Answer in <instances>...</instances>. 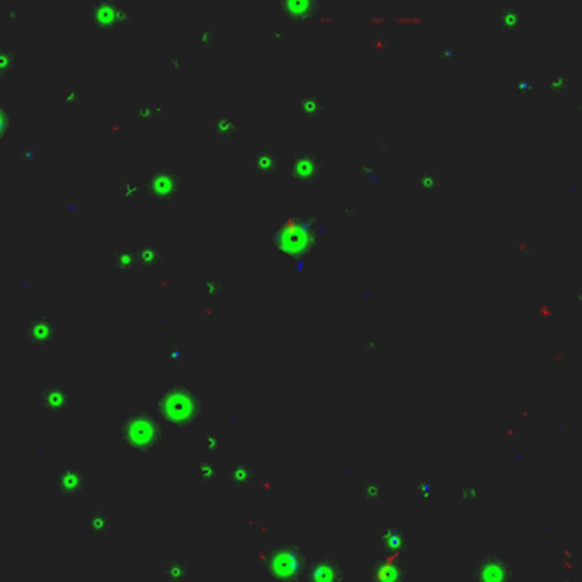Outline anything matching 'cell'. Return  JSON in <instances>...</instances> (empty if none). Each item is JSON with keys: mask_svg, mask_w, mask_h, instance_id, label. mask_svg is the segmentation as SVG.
I'll use <instances>...</instances> for the list:
<instances>
[{"mask_svg": "<svg viewBox=\"0 0 582 582\" xmlns=\"http://www.w3.org/2000/svg\"><path fill=\"white\" fill-rule=\"evenodd\" d=\"M475 582H513V565L499 555H485L473 569Z\"/></svg>", "mask_w": 582, "mask_h": 582, "instance_id": "cell-1", "label": "cell"}, {"mask_svg": "<svg viewBox=\"0 0 582 582\" xmlns=\"http://www.w3.org/2000/svg\"><path fill=\"white\" fill-rule=\"evenodd\" d=\"M319 9L320 0H279V13L291 24H312Z\"/></svg>", "mask_w": 582, "mask_h": 582, "instance_id": "cell-2", "label": "cell"}, {"mask_svg": "<svg viewBox=\"0 0 582 582\" xmlns=\"http://www.w3.org/2000/svg\"><path fill=\"white\" fill-rule=\"evenodd\" d=\"M320 106L322 104L317 97L308 96V97H304V99L298 103V111H301L306 116H313L320 111Z\"/></svg>", "mask_w": 582, "mask_h": 582, "instance_id": "cell-3", "label": "cell"}, {"mask_svg": "<svg viewBox=\"0 0 582 582\" xmlns=\"http://www.w3.org/2000/svg\"><path fill=\"white\" fill-rule=\"evenodd\" d=\"M201 45L203 46H216V34L213 33V31H207V33H203V36H201Z\"/></svg>", "mask_w": 582, "mask_h": 582, "instance_id": "cell-4", "label": "cell"}]
</instances>
